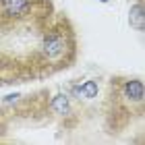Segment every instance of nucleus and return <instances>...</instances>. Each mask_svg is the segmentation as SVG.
Segmentation results:
<instances>
[{
  "instance_id": "obj_1",
  "label": "nucleus",
  "mask_w": 145,
  "mask_h": 145,
  "mask_svg": "<svg viewBox=\"0 0 145 145\" xmlns=\"http://www.w3.org/2000/svg\"><path fill=\"white\" fill-rule=\"evenodd\" d=\"M79 56L77 29L67 12L54 10L42 31L37 33V44L25 52V67L29 81H44L71 69Z\"/></svg>"
},
{
  "instance_id": "obj_2",
  "label": "nucleus",
  "mask_w": 145,
  "mask_h": 145,
  "mask_svg": "<svg viewBox=\"0 0 145 145\" xmlns=\"http://www.w3.org/2000/svg\"><path fill=\"white\" fill-rule=\"evenodd\" d=\"M145 114V87L141 77H112L104 100V129L108 135L124 133Z\"/></svg>"
},
{
  "instance_id": "obj_3",
  "label": "nucleus",
  "mask_w": 145,
  "mask_h": 145,
  "mask_svg": "<svg viewBox=\"0 0 145 145\" xmlns=\"http://www.w3.org/2000/svg\"><path fill=\"white\" fill-rule=\"evenodd\" d=\"M54 10L52 0H0V35H12L25 29L39 31Z\"/></svg>"
},
{
  "instance_id": "obj_4",
  "label": "nucleus",
  "mask_w": 145,
  "mask_h": 145,
  "mask_svg": "<svg viewBox=\"0 0 145 145\" xmlns=\"http://www.w3.org/2000/svg\"><path fill=\"white\" fill-rule=\"evenodd\" d=\"M129 23L131 27H135L137 31L145 29V10H143V0H137V2L131 6L129 10Z\"/></svg>"
},
{
  "instance_id": "obj_5",
  "label": "nucleus",
  "mask_w": 145,
  "mask_h": 145,
  "mask_svg": "<svg viewBox=\"0 0 145 145\" xmlns=\"http://www.w3.org/2000/svg\"><path fill=\"white\" fill-rule=\"evenodd\" d=\"M79 95L85 97V100H93V97H97V83L95 81H85L81 87H79Z\"/></svg>"
},
{
  "instance_id": "obj_6",
  "label": "nucleus",
  "mask_w": 145,
  "mask_h": 145,
  "mask_svg": "<svg viewBox=\"0 0 145 145\" xmlns=\"http://www.w3.org/2000/svg\"><path fill=\"white\" fill-rule=\"evenodd\" d=\"M100 2H110V0H100Z\"/></svg>"
}]
</instances>
